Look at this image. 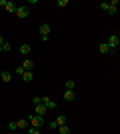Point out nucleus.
Returning a JSON list of instances; mask_svg holds the SVG:
<instances>
[{"label": "nucleus", "instance_id": "obj_1", "mask_svg": "<svg viewBox=\"0 0 120 134\" xmlns=\"http://www.w3.org/2000/svg\"><path fill=\"white\" fill-rule=\"evenodd\" d=\"M106 44L110 46V50H112V52H116V50H118V44H120V36H118V34L108 36V42H106Z\"/></svg>", "mask_w": 120, "mask_h": 134}, {"label": "nucleus", "instance_id": "obj_25", "mask_svg": "<svg viewBox=\"0 0 120 134\" xmlns=\"http://www.w3.org/2000/svg\"><path fill=\"white\" fill-rule=\"evenodd\" d=\"M108 4H110V2H108ZM116 12H118L116 6H108V14H116Z\"/></svg>", "mask_w": 120, "mask_h": 134}, {"label": "nucleus", "instance_id": "obj_2", "mask_svg": "<svg viewBox=\"0 0 120 134\" xmlns=\"http://www.w3.org/2000/svg\"><path fill=\"white\" fill-rule=\"evenodd\" d=\"M38 30H40V36H42V40H44V42H46V40H48V38H50V30H52V28H50V24H42V26H40L38 28Z\"/></svg>", "mask_w": 120, "mask_h": 134}, {"label": "nucleus", "instance_id": "obj_13", "mask_svg": "<svg viewBox=\"0 0 120 134\" xmlns=\"http://www.w3.org/2000/svg\"><path fill=\"white\" fill-rule=\"evenodd\" d=\"M6 10L10 12V14H12V12H14V14H16V10H18V6L14 4V2H8V4H6Z\"/></svg>", "mask_w": 120, "mask_h": 134}, {"label": "nucleus", "instance_id": "obj_22", "mask_svg": "<svg viewBox=\"0 0 120 134\" xmlns=\"http://www.w3.org/2000/svg\"><path fill=\"white\" fill-rule=\"evenodd\" d=\"M8 128H10V132H16V130H18V124L16 122H10V124H8Z\"/></svg>", "mask_w": 120, "mask_h": 134}, {"label": "nucleus", "instance_id": "obj_9", "mask_svg": "<svg viewBox=\"0 0 120 134\" xmlns=\"http://www.w3.org/2000/svg\"><path fill=\"white\" fill-rule=\"evenodd\" d=\"M0 80H2V82H10V80H12V74L8 72V70H4V72H0Z\"/></svg>", "mask_w": 120, "mask_h": 134}, {"label": "nucleus", "instance_id": "obj_26", "mask_svg": "<svg viewBox=\"0 0 120 134\" xmlns=\"http://www.w3.org/2000/svg\"><path fill=\"white\" fill-rule=\"evenodd\" d=\"M58 6H60V8H64V6H68V0H58Z\"/></svg>", "mask_w": 120, "mask_h": 134}, {"label": "nucleus", "instance_id": "obj_8", "mask_svg": "<svg viewBox=\"0 0 120 134\" xmlns=\"http://www.w3.org/2000/svg\"><path fill=\"white\" fill-rule=\"evenodd\" d=\"M22 66H24V70H28V72H32V68H34V62L30 60V58H26V60L22 62Z\"/></svg>", "mask_w": 120, "mask_h": 134}, {"label": "nucleus", "instance_id": "obj_19", "mask_svg": "<svg viewBox=\"0 0 120 134\" xmlns=\"http://www.w3.org/2000/svg\"><path fill=\"white\" fill-rule=\"evenodd\" d=\"M32 104H34V106L42 104V96H34V98H32Z\"/></svg>", "mask_w": 120, "mask_h": 134}, {"label": "nucleus", "instance_id": "obj_11", "mask_svg": "<svg viewBox=\"0 0 120 134\" xmlns=\"http://www.w3.org/2000/svg\"><path fill=\"white\" fill-rule=\"evenodd\" d=\"M56 124L58 126H64V124H68V118L64 116V114H60V116H56Z\"/></svg>", "mask_w": 120, "mask_h": 134}, {"label": "nucleus", "instance_id": "obj_10", "mask_svg": "<svg viewBox=\"0 0 120 134\" xmlns=\"http://www.w3.org/2000/svg\"><path fill=\"white\" fill-rule=\"evenodd\" d=\"M34 108H36V112H34V114H38V116H44V114H46V110H48V108H46L44 104H38V106H34Z\"/></svg>", "mask_w": 120, "mask_h": 134}, {"label": "nucleus", "instance_id": "obj_20", "mask_svg": "<svg viewBox=\"0 0 120 134\" xmlns=\"http://www.w3.org/2000/svg\"><path fill=\"white\" fill-rule=\"evenodd\" d=\"M98 6H100V10H104V12H108V2H100V4H98Z\"/></svg>", "mask_w": 120, "mask_h": 134}, {"label": "nucleus", "instance_id": "obj_17", "mask_svg": "<svg viewBox=\"0 0 120 134\" xmlns=\"http://www.w3.org/2000/svg\"><path fill=\"white\" fill-rule=\"evenodd\" d=\"M16 124H18V128H28V122H26V120H16Z\"/></svg>", "mask_w": 120, "mask_h": 134}, {"label": "nucleus", "instance_id": "obj_14", "mask_svg": "<svg viewBox=\"0 0 120 134\" xmlns=\"http://www.w3.org/2000/svg\"><path fill=\"white\" fill-rule=\"evenodd\" d=\"M64 88H66V90H74V88H76V82H74V80H66Z\"/></svg>", "mask_w": 120, "mask_h": 134}, {"label": "nucleus", "instance_id": "obj_12", "mask_svg": "<svg viewBox=\"0 0 120 134\" xmlns=\"http://www.w3.org/2000/svg\"><path fill=\"white\" fill-rule=\"evenodd\" d=\"M22 80H24V82H32V80H34V74H32V72H28V70H26V72L22 74Z\"/></svg>", "mask_w": 120, "mask_h": 134}, {"label": "nucleus", "instance_id": "obj_24", "mask_svg": "<svg viewBox=\"0 0 120 134\" xmlns=\"http://www.w3.org/2000/svg\"><path fill=\"white\" fill-rule=\"evenodd\" d=\"M14 72H16V74H18V76H22V74H24V72H26V70H24V66H18V68H16V70H14Z\"/></svg>", "mask_w": 120, "mask_h": 134}, {"label": "nucleus", "instance_id": "obj_15", "mask_svg": "<svg viewBox=\"0 0 120 134\" xmlns=\"http://www.w3.org/2000/svg\"><path fill=\"white\" fill-rule=\"evenodd\" d=\"M20 54H30V44H20Z\"/></svg>", "mask_w": 120, "mask_h": 134}, {"label": "nucleus", "instance_id": "obj_3", "mask_svg": "<svg viewBox=\"0 0 120 134\" xmlns=\"http://www.w3.org/2000/svg\"><path fill=\"white\" fill-rule=\"evenodd\" d=\"M30 124H32V126H36V128H40V126L44 124V116H38V114H32V116H30Z\"/></svg>", "mask_w": 120, "mask_h": 134}, {"label": "nucleus", "instance_id": "obj_16", "mask_svg": "<svg viewBox=\"0 0 120 134\" xmlns=\"http://www.w3.org/2000/svg\"><path fill=\"white\" fill-rule=\"evenodd\" d=\"M60 128V134H70V126L68 124H64V126H58Z\"/></svg>", "mask_w": 120, "mask_h": 134}, {"label": "nucleus", "instance_id": "obj_23", "mask_svg": "<svg viewBox=\"0 0 120 134\" xmlns=\"http://www.w3.org/2000/svg\"><path fill=\"white\" fill-rule=\"evenodd\" d=\"M48 128H50V130H56V128H58L56 120H52V122H48Z\"/></svg>", "mask_w": 120, "mask_h": 134}, {"label": "nucleus", "instance_id": "obj_28", "mask_svg": "<svg viewBox=\"0 0 120 134\" xmlns=\"http://www.w3.org/2000/svg\"><path fill=\"white\" fill-rule=\"evenodd\" d=\"M4 42H6V40H4V36H2V34H0V46L4 44Z\"/></svg>", "mask_w": 120, "mask_h": 134}, {"label": "nucleus", "instance_id": "obj_27", "mask_svg": "<svg viewBox=\"0 0 120 134\" xmlns=\"http://www.w3.org/2000/svg\"><path fill=\"white\" fill-rule=\"evenodd\" d=\"M6 4H8V0H0V6H4V8H6Z\"/></svg>", "mask_w": 120, "mask_h": 134}, {"label": "nucleus", "instance_id": "obj_29", "mask_svg": "<svg viewBox=\"0 0 120 134\" xmlns=\"http://www.w3.org/2000/svg\"><path fill=\"white\" fill-rule=\"evenodd\" d=\"M10 134H16V132H10Z\"/></svg>", "mask_w": 120, "mask_h": 134}, {"label": "nucleus", "instance_id": "obj_5", "mask_svg": "<svg viewBox=\"0 0 120 134\" xmlns=\"http://www.w3.org/2000/svg\"><path fill=\"white\" fill-rule=\"evenodd\" d=\"M42 104H44L48 110H52V108H56V102L52 100L50 96H42Z\"/></svg>", "mask_w": 120, "mask_h": 134}, {"label": "nucleus", "instance_id": "obj_6", "mask_svg": "<svg viewBox=\"0 0 120 134\" xmlns=\"http://www.w3.org/2000/svg\"><path fill=\"white\" fill-rule=\"evenodd\" d=\"M98 50H100V54H112V50H110V46L106 42H102V44L98 46Z\"/></svg>", "mask_w": 120, "mask_h": 134}, {"label": "nucleus", "instance_id": "obj_18", "mask_svg": "<svg viewBox=\"0 0 120 134\" xmlns=\"http://www.w3.org/2000/svg\"><path fill=\"white\" fill-rule=\"evenodd\" d=\"M12 50V44L10 42H4V44H2V52H10Z\"/></svg>", "mask_w": 120, "mask_h": 134}, {"label": "nucleus", "instance_id": "obj_21", "mask_svg": "<svg viewBox=\"0 0 120 134\" xmlns=\"http://www.w3.org/2000/svg\"><path fill=\"white\" fill-rule=\"evenodd\" d=\"M28 134H40V128H36V126H30V128H28Z\"/></svg>", "mask_w": 120, "mask_h": 134}, {"label": "nucleus", "instance_id": "obj_7", "mask_svg": "<svg viewBox=\"0 0 120 134\" xmlns=\"http://www.w3.org/2000/svg\"><path fill=\"white\" fill-rule=\"evenodd\" d=\"M76 98V94H74V90H64V100H68V102H72Z\"/></svg>", "mask_w": 120, "mask_h": 134}, {"label": "nucleus", "instance_id": "obj_4", "mask_svg": "<svg viewBox=\"0 0 120 134\" xmlns=\"http://www.w3.org/2000/svg\"><path fill=\"white\" fill-rule=\"evenodd\" d=\"M28 14H30L28 6H18V10H16V16L18 18H28Z\"/></svg>", "mask_w": 120, "mask_h": 134}]
</instances>
